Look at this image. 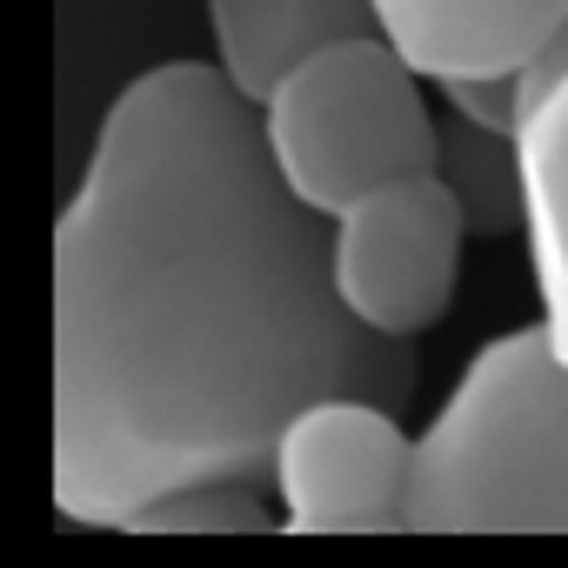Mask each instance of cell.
Returning a JSON list of instances; mask_svg holds the SVG:
<instances>
[{
  "label": "cell",
  "mask_w": 568,
  "mask_h": 568,
  "mask_svg": "<svg viewBox=\"0 0 568 568\" xmlns=\"http://www.w3.org/2000/svg\"><path fill=\"white\" fill-rule=\"evenodd\" d=\"M415 342L368 335L328 221L288 194L261 108L214 61L134 74L54 221V508L81 528L194 481H267L322 395L415 402Z\"/></svg>",
  "instance_id": "obj_1"
},
{
  "label": "cell",
  "mask_w": 568,
  "mask_h": 568,
  "mask_svg": "<svg viewBox=\"0 0 568 568\" xmlns=\"http://www.w3.org/2000/svg\"><path fill=\"white\" fill-rule=\"evenodd\" d=\"M415 535H568V362L541 322L495 335L422 428Z\"/></svg>",
  "instance_id": "obj_2"
},
{
  "label": "cell",
  "mask_w": 568,
  "mask_h": 568,
  "mask_svg": "<svg viewBox=\"0 0 568 568\" xmlns=\"http://www.w3.org/2000/svg\"><path fill=\"white\" fill-rule=\"evenodd\" d=\"M261 141L288 194L335 221L362 194L428 174L442 154V114L428 108V81L382 34H355L308 54L261 101Z\"/></svg>",
  "instance_id": "obj_3"
},
{
  "label": "cell",
  "mask_w": 568,
  "mask_h": 568,
  "mask_svg": "<svg viewBox=\"0 0 568 568\" xmlns=\"http://www.w3.org/2000/svg\"><path fill=\"white\" fill-rule=\"evenodd\" d=\"M462 247L468 214L435 168L402 174L328 221L335 295L368 335L388 342H422L428 328L448 322L462 288Z\"/></svg>",
  "instance_id": "obj_4"
},
{
  "label": "cell",
  "mask_w": 568,
  "mask_h": 568,
  "mask_svg": "<svg viewBox=\"0 0 568 568\" xmlns=\"http://www.w3.org/2000/svg\"><path fill=\"white\" fill-rule=\"evenodd\" d=\"M415 455L395 402L322 395L274 435L267 488L288 535H415Z\"/></svg>",
  "instance_id": "obj_5"
},
{
  "label": "cell",
  "mask_w": 568,
  "mask_h": 568,
  "mask_svg": "<svg viewBox=\"0 0 568 568\" xmlns=\"http://www.w3.org/2000/svg\"><path fill=\"white\" fill-rule=\"evenodd\" d=\"M382 41L428 81L528 74V61L568 21V0H375Z\"/></svg>",
  "instance_id": "obj_6"
},
{
  "label": "cell",
  "mask_w": 568,
  "mask_h": 568,
  "mask_svg": "<svg viewBox=\"0 0 568 568\" xmlns=\"http://www.w3.org/2000/svg\"><path fill=\"white\" fill-rule=\"evenodd\" d=\"M355 34H382L375 0H207L214 68L254 108L308 54H322L335 41H355Z\"/></svg>",
  "instance_id": "obj_7"
},
{
  "label": "cell",
  "mask_w": 568,
  "mask_h": 568,
  "mask_svg": "<svg viewBox=\"0 0 568 568\" xmlns=\"http://www.w3.org/2000/svg\"><path fill=\"white\" fill-rule=\"evenodd\" d=\"M521 181H528V221L521 247L535 267V302L555 355L568 362V81L541 94L521 121Z\"/></svg>",
  "instance_id": "obj_8"
},
{
  "label": "cell",
  "mask_w": 568,
  "mask_h": 568,
  "mask_svg": "<svg viewBox=\"0 0 568 568\" xmlns=\"http://www.w3.org/2000/svg\"><path fill=\"white\" fill-rule=\"evenodd\" d=\"M435 174H442L448 194L462 201L475 241L521 234V221H528V181H521V141H515V134L475 128V121H462V114L442 108V154H435Z\"/></svg>",
  "instance_id": "obj_9"
},
{
  "label": "cell",
  "mask_w": 568,
  "mask_h": 568,
  "mask_svg": "<svg viewBox=\"0 0 568 568\" xmlns=\"http://www.w3.org/2000/svg\"><path fill=\"white\" fill-rule=\"evenodd\" d=\"M281 528V501L267 481H194L134 515L128 535H267Z\"/></svg>",
  "instance_id": "obj_10"
},
{
  "label": "cell",
  "mask_w": 568,
  "mask_h": 568,
  "mask_svg": "<svg viewBox=\"0 0 568 568\" xmlns=\"http://www.w3.org/2000/svg\"><path fill=\"white\" fill-rule=\"evenodd\" d=\"M435 94H442L448 114L521 141V121H528V88H521V74H462V81H442Z\"/></svg>",
  "instance_id": "obj_11"
},
{
  "label": "cell",
  "mask_w": 568,
  "mask_h": 568,
  "mask_svg": "<svg viewBox=\"0 0 568 568\" xmlns=\"http://www.w3.org/2000/svg\"><path fill=\"white\" fill-rule=\"evenodd\" d=\"M561 81H568V21L555 28V41H548V48L528 61V74H521V88H528V108H535L541 94H555Z\"/></svg>",
  "instance_id": "obj_12"
}]
</instances>
